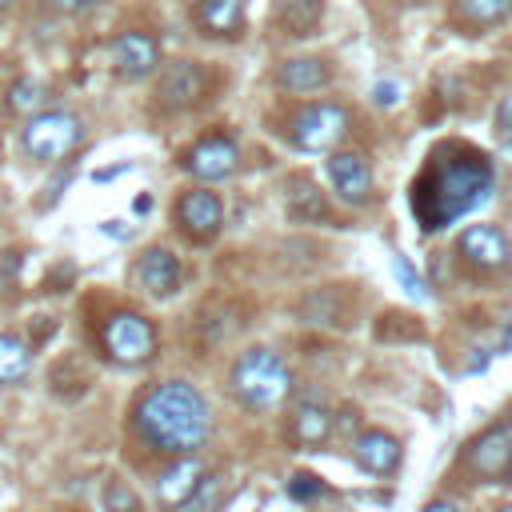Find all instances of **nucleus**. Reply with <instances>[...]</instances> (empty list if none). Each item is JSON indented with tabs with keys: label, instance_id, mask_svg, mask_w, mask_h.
<instances>
[{
	"label": "nucleus",
	"instance_id": "obj_36",
	"mask_svg": "<svg viewBox=\"0 0 512 512\" xmlns=\"http://www.w3.org/2000/svg\"><path fill=\"white\" fill-rule=\"evenodd\" d=\"M492 512H512V504H496V508H492Z\"/></svg>",
	"mask_w": 512,
	"mask_h": 512
},
{
	"label": "nucleus",
	"instance_id": "obj_23",
	"mask_svg": "<svg viewBox=\"0 0 512 512\" xmlns=\"http://www.w3.org/2000/svg\"><path fill=\"white\" fill-rule=\"evenodd\" d=\"M300 324H320V328H336L344 320V292L340 288H316L296 304Z\"/></svg>",
	"mask_w": 512,
	"mask_h": 512
},
{
	"label": "nucleus",
	"instance_id": "obj_11",
	"mask_svg": "<svg viewBox=\"0 0 512 512\" xmlns=\"http://www.w3.org/2000/svg\"><path fill=\"white\" fill-rule=\"evenodd\" d=\"M332 436H336V412L324 400L304 396V400H296L288 408V416H284V440H288L292 452H320V448L332 444Z\"/></svg>",
	"mask_w": 512,
	"mask_h": 512
},
{
	"label": "nucleus",
	"instance_id": "obj_30",
	"mask_svg": "<svg viewBox=\"0 0 512 512\" xmlns=\"http://www.w3.org/2000/svg\"><path fill=\"white\" fill-rule=\"evenodd\" d=\"M44 4L60 16H88L92 8H100V0H44Z\"/></svg>",
	"mask_w": 512,
	"mask_h": 512
},
{
	"label": "nucleus",
	"instance_id": "obj_39",
	"mask_svg": "<svg viewBox=\"0 0 512 512\" xmlns=\"http://www.w3.org/2000/svg\"><path fill=\"white\" fill-rule=\"evenodd\" d=\"M400 4H420V0H400Z\"/></svg>",
	"mask_w": 512,
	"mask_h": 512
},
{
	"label": "nucleus",
	"instance_id": "obj_31",
	"mask_svg": "<svg viewBox=\"0 0 512 512\" xmlns=\"http://www.w3.org/2000/svg\"><path fill=\"white\" fill-rule=\"evenodd\" d=\"M496 132H500V140L512 148V92L496 104Z\"/></svg>",
	"mask_w": 512,
	"mask_h": 512
},
{
	"label": "nucleus",
	"instance_id": "obj_33",
	"mask_svg": "<svg viewBox=\"0 0 512 512\" xmlns=\"http://www.w3.org/2000/svg\"><path fill=\"white\" fill-rule=\"evenodd\" d=\"M420 512H464V508H460L456 500H448V496H432V500H428Z\"/></svg>",
	"mask_w": 512,
	"mask_h": 512
},
{
	"label": "nucleus",
	"instance_id": "obj_25",
	"mask_svg": "<svg viewBox=\"0 0 512 512\" xmlns=\"http://www.w3.org/2000/svg\"><path fill=\"white\" fill-rule=\"evenodd\" d=\"M48 88H44V80H36V76H20L12 88H8V96H4V104H8V112L12 116H40V112H48Z\"/></svg>",
	"mask_w": 512,
	"mask_h": 512
},
{
	"label": "nucleus",
	"instance_id": "obj_29",
	"mask_svg": "<svg viewBox=\"0 0 512 512\" xmlns=\"http://www.w3.org/2000/svg\"><path fill=\"white\" fill-rule=\"evenodd\" d=\"M392 272H396V280H400V288L412 296V300H428L432 292H428V284H424V276L416 272V264L408 260V256H392Z\"/></svg>",
	"mask_w": 512,
	"mask_h": 512
},
{
	"label": "nucleus",
	"instance_id": "obj_7",
	"mask_svg": "<svg viewBox=\"0 0 512 512\" xmlns=\"http://www.w3.org/2000/svg\"><path fill=\"white\" fill-rule=\"evenodd\" d=\"M460 268L480 280H500L512 272V236L500 224H468L452 244Z\"/></svg>",
	"mask_w": 512,
	"mask_h": 512
},
{
	"label": "nucleus",
	"instance_id": "obj_6",
	"mask_svg": "<svg viewBox=\"0 0 512 512\" xmlns=\"http://www.w3.org/2000/svg\"><path fill=\"white\" fill-rule=\"evenodd\" d=\"M84 144V120L64 108H48L20 128V148L36 164H60Z\"/></svg>",
	"mask_w": 512,
	"mask_h": 512
},
{
	"label": "nucleus",
	"instance_id": "obj_28",
	"mask_svg": "<svg viewBox=\"0 0 512 512\" xmlns=\"http://www.w3.org/2000/svg\"><path fill=\"white\" fill-rule=\"evenodd\" d=\"M100 500H104V508L108 512H144V500H140V492L132 488V484H124V480H104V488H100Z\"/></svg>",
	"mask_w": 512,
	"mask_h": 512
},
{
	"label": "nucleus",
	"instance_id": "obj_8",
	"mask_svg": "<svg viewBox=\"0 0 512 512\" xmlns=\"http://www.w3.org/2000/svg\"><path fill=\"white\" fill-rule=\"evenodd\" d=\"M508 460H512V416H500L464 444L460 472L472 484H504Z\"/></svg>",
	"mask_w": 512,
	"mask_h": 512
},
{
	"label": "nucleus",
	"instance_id": "obj_14",
	"mask_svg": "<svg viewBox=\"0 0 512 512\" xmlns=\"http://www.w3.org/2000/svg\"><path fill=\"white\" fill-rule=\"evenodd\" d=\"M324 172H328V184H332V192H336L340 204H348V208H364V204L372 200L376 180H372V168H368V160H364L360 152H352V148H336V152H328Z\"/></svg>",
	"mask_w": 512,
	"mask_h": 512
},
{
	"label": "nucleus",
	"instance_id": "obj_20",
	"mask_svg": "<svg viewBox=\"0 0 512 512\" xmlns=\"http://www.w3.org/2000/svg\"><path fill=\"white\" fill-rule=\"evenodd\" d=\"M284 212H288L292 224H332V220H336L328 196H324L312 180H304V176H292V180H288Z\"/></svg>",
	"mask_w": 512,
	"mask_h": 512
},
{
	"label": "nucleus",
	"instance_id": "obj_2",
	"mask_svg": "<svg viewBox=\"0 0 512 512\" xmlns=\"http://www.w3.org/2000/svg\"><path fill=\"white\" fill-rule=\"evenodd\" d=\"M212 404L208 396L180 376L148 384L132 408H128V432L132 440L160 460H180V456H200V448L212 440Z\"/></svg>",
	"mask_w": 512,
	"mask_h": 512
},
{
	"label": "nucleus",
	"instance_id": "obj_38",
	"mask_svg": "<svg viewBox=\"0 0 512 512\" xmlns=\"http://www.w3.org/2000/svg\"><path fill=\"white\" fill-rule=\"evenodd\" d=\"M8 4H12V0H0V12H4V8H8Z\"/></svg>",
	"mask_w": 512,
	"mask_h": 512
},
{
	"label": "nucleus",
	"instance_id": "obj_32",
	"mask_svg": "<svg viewBox=\"0 0 512 512\" xmlns=\"http://www.w3.org/2000/svg\"><path fill=\"white\" fill-rule=\"evenodd\" d=\"M372 100H376L380 108H392V104L400 100V84H396V80H380V84L372 88Z\"/></svg>",
	"mask_w": 512,
	"mask_h": 512
},
{
	"label": "nucleus",
	"instance_id": "obj_3",
	"mask_svg": "<svg viewBox=\"0 0 512 512\" xmlns=\"http://www.w3.org/2000/svg\"><path fill=\"white\" fill-rule=\"evenodd\" d=\"M292 392L296 376L288 360L268 344H252L228 364V396L248 412H276L292 400Z\"/></svg>",
	"mask_w": 512,
	"mask_h": 512
},
{
	"label": "nucleus",
	"instance_id": "obj_4",
	"mask_svg": "<svg viewBox=\"0 0 512 512\" xmlns=\"http://www.w3.org/2000/svg\"><path fill=\"white\" fill-rule=\"evenodd\" d=\"M100 348L112 364L120 368H140L148 360H156L160 352V332L156 324L136 312V308H112L104 320H100Z\"/></svg>",
	"mask_w": 512,
	"mask_h": 512
},
{
	"label": "nucleus",
	"instance_id": "obj_16",
	"mask_svg": "<svg viewBox=\"0 0 512 512\" xmlns=\"http://www.w3.org/2000/svg\"><path fill=\"white\" fill-rule=\"evenodd\" d=\"M352 460L364 476H376V480H388L400 472L404 464V444L400 436H392L388 428H360L352 436Z\"/></svg>",
	"mask_w": 512,
	"mask_h": 512
},
{
	"label": "nucleus",
	"instance_id": "obj_12",
	"mask_svg": "<svg viewBox=\"0 0 512 512\" xmlns=\"http://www.w3.org/2000/svg\"><path fill=\"white\" fill-rule=\"evenodd\" d=\"M180 168H184L192 180H200V184L208 188V184H216V180H228V176L240 168V144H236L232 136H224V132H208V136H200L192 148H184Z\"/></svg>",
	"mask_w": 512,
	"mask_h": 512
},
{
	"label": "nucleus",
	"instance_id": "obj_19",
	"mask_svg": "<svg viewBox=\"0 0 512 512\" xmlns=\"http://www.w3.org/2000/svg\"><path fill=\"white\" fill-rule=\"evenodd\" d=\"M332 84V64L324 56H288L276 68V88L288 96H312Z\"/></svg>",
	"mask_w": 512,
	"mask_h": 512
},
{
	"label": "nucleus",
	"instance_id": "obj_10",
	"mask_svg": "<svg viewBox=\"0 0 512 512\" xmlns=\"http://www.w3.org/2000/svg\"><path fill=\"white\" fill-rule=\"evenodd\" d=\"M108 64H112V72H116L120 80L136 84V80H148V76L160 72L164 52H160V40H156L152 32H144V28H124V32H116L112 44H108Z\"/></svg>",
	"mask_w": 512,
	"mask_h": 512
},
{
	"label": "nucleus",
	"instance_id": "obj_37",
	"mask_svg": "<svg viewBox=\"0 0 512 512\" xmlns=\"http://www.w3.org/2000/svg\"><path fill=\"white\" fill-rule=\"evenodd\" d=\"M504 484H512V460H508V472H504Z\"/></svg>",
	"mask_w": 512,
	"mask_h": 512
},
{
	"label": "nucleus",
	"instance_id": "obj_15",
	"mask_svg": "<svg viewBox=\"0 0 512 512\" xmlns=\"http://www.w3.org/2000/svg\"><path fill=\"white\" fill-rule=\"evenodd\" d=\"M132 280H136V288H140L144 296H152V300H168V296H176L180 284H184V260H180L172 248L152 244V248H144V252L136 256V264H132Z\"/></svg>",
	"mask_w": 512,
	"mask_h": 512
},
{
	"label": "nucleus",
	"instance_id": "obj_26",
	"mask_svg": "<svg viewBox=\"0 0 512 512\" xmlns=\"http://www.w3.org/2000/svg\"><path fill=\"white\" fill-rule=\"evenodd\" d=\"M224 500H228V484H224V476H220V472H208V476L200 480V488H196L176 512H220Z\"/></svg>",
	"mask_w": 512,
	"mask_h": 512
},
{
	"label": "nucleus",
	"instance_id": "obj_17",
	"mask_svg": "<svg viewBox=\"0 0 512 512\" xmlns=\"http://www.w3.org/2000/svg\"><path fill=\"white\" fill-rule=\"evenodd\" d=\"M208 476V464L200 456H180V460H164L152 476V500L164 508V512H176L196 488L200 480Z\"/></svg>",
	"mask_w": 512,
	"mask_h": 512
},
{
	"label": "nucleus",
	"instance_id": "obj_1",
	"mask_svg": "<svg viewBox=\"0 0 512 512\" xmlns=\"http://www.w3.org/2000/svg\"><path fill=\"white\" fill-rule=\"evenodd\" d=\"M496 184L488 156L464 140H440L412 180V216L420 232H444L476 212Z\"/></svg>",
	"mask_w": 512,
	"mask_h": 512
},
{
	"label": "nucleus",
	"instance_id": "obj_35",
	"mask_svg": "<svg viewBox=\"0 0 512 512\" xmlns=\"http://www.w3.org/2000/svg\"><path fill=\"white\" fill-rule=\"evenodd\" d=\"M132 208H136V212H148V208H152V196H136V204H132Z\"/></svg>",
	"mask_w": 512,
	"mask_h": 512
},
{
	"label": "nucleus",
	"instance_id": "obj_27",
	"mask_svg": "<svg viewBox=\"0 0 512 512\" xmlns=\"http://www.w3.org/2000/svg\"><path fill=\"white\" fill-rule=\"evenodd\" d=\"M328 496V484L316 476V472H304V468H296L292 476H288V500L292 504H300V508H312V504H320Z\"/></svg>",
	"mask_w": 512,
	"mask_h": 512
},
{
	"label": "nucleus",
	"instance_id": "obj_5",
	"mask_svg": "<svg viewBox=\"0 0 512 512\" xmlns=\"http://www.w3.org/2000/svg\"><path fill=\"white\" fill-rule=\"evenodd\" d=\"M284 132L296 152H336L352 136V112L336 100H316L296 108Z\"/></svg>",
	"mask_w": 512,
	"mask_h": 512
},
{
	"label": "nucleus",
	"instance_id": "obj_24",
	"mask_svg": "<svg viewBox=\"0 0 512 512\" xmlns=\"http://www.w3.org/2000/svg\"><path fill=\"white\" fill-rule=\"evenodd\" d=\"M320 16H324V4L320 0H276V24L292 40L312 36L316 24H320Z\"/></svg>",
	"mask_w": 512,
	"mask_h": 512
},
{
	"label": "nucleus",
	"instance_id": "obj_9",
	"mask_svg": "<svg viewBox=\"0 0 512 512\" xmlns=\"http://www.w3.org/2000/svg\"><path fill=\"white\" fill-rule=\"evenodd\" d=\"M152 96H156V108H164V112H176V116L192 112L204 100H212V72L200 60H188V56L168 60L156 72Z\"/></svg>",
	"mask_w": 512,
	"mask_h": 512
},
{
	"label": "nucleus",
	"instance_id": "obj_34",
	"mask_svg": "<svg viewBox=\"0 0 512 512\" xmlns=\"http://www.w3.org/2000/svg\"><path fill=\"white\" fill-rule=\"evenodd\" d=\"M492 352H496V356H508V352H512V320H508V324H504V332L496 336V344H492Z\"/></svg>",
	"mask_w": 512,
	"mask_h": 512
},
{
	"label": "nucleus",
	"instance_id": "obj_21",
	"mask_svg": "<svg viewBox=\"0 0 512 512\" xmlns=\"http://www.w3.org/2000/svg\"><path fill=\"white\" fill-rule=\"evenodd\" d=\"M452 20L460 32L480 36V32L512 20V0H452Z\"/></svg>",
	"mask_w": 512,
	"mask_h": 512
},
{
	"label": "nucleus",
	"instance_id": "obj_13",
	"mask_svg": "<svg viewBox=\"0 0 512 512\" xmlns=\"http://www.w3.org/2000/svg\"><path fill=\"white\" fill-rule=\"evenodd\" d=\"M176 224H180V232L192 240V244H212L216 236H220V228H224V204H220V196L212 192V188H188V192H180V200H176Z\"/></svg>",
	"mask_w": 512,
	"mask_h": 512
},
{
	"label": "nucleus",
	"instance_id": "obj_22",
	"mask_svg": "<svg viewBox=\"0 0 512 512\" xmlns=\"http://www.w3.org/2000/svg\"><path fill=\"white\" fill-rule=\"evenodd\" d=\"M36 348L20 332H0V388H16L32 376Z\"/></svg>",
	"mask_w": 512,
	"mask_h": 512
},
{
	"label": "nucleus",
	"instance_id": "obj_18",
	"mask_svg": "<svg viewBox=\"0 0 512 512\" xmlns=\"http://www.w3.org/2000/svg\"><path fill=\"white\" fill-rule=\"evenodd\" d=\"M192 24L208 40H240L244 0H192Z\"/></svg>",
	"mask_w": 512,
	"mask_h": 512
}]
</instances>
